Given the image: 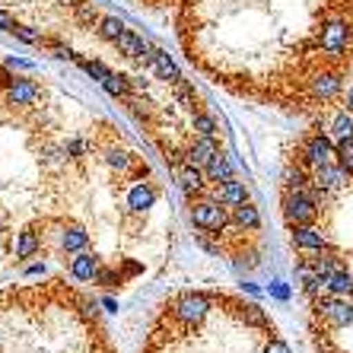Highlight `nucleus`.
Here are the masks:
<instances>
[{"mask_svg": "<svg viewBox=\"0 0 353 353\" xmlns=\"http://www.w3.org/2000/svg\"><path fill=\"white\" fill-rule=\"evenodd\" d=\"M274 331V328H268ZM261 341H252L255 334V325H248V337L245 334V321L236 309V325L232 328H220V325H210V315H207L201 325H181L179 319H172L169 312V321H163L143 353H264V337Z\"/></svg>", "mask_w": 353, "mask_h": 353, "instance_id": "nucleus-1", "label": "nucleus"}, {"mask_svg": "<svg viewBox=\"0 0 353 353\" xmlns=\"http://www.w3.org/2000/svg\"><path fill=\"white\" fill-rule=\"evenodd\" d=\"M283 216L290 226H312L319 216L315 191H287L283 194Z\"/></svg>", "mask_w": 353, "mask_h": 353, "instance_id": "nucleus-2", "label": "nucleus"}, {"mask_svg": "<svg viewBox=\"0 0 353 353\" xmlns=\"http://www.w3.org/2000/svg\"><path fill=\"white\" fill-rule=\"evenodd\" d=\"M210 312H214V299L204 293H181L172 303V319H179L181 325H201Z\"/></svg>", "mask_w": 353, "mask_h": 353, "instance_id": "nucleus-3", "label": "nucleus"}, {"mask_svg": "<svg viewBox=\"0 0 353 353\" xmlns=\"http://www.w3.org/2000/svg\"><path fill=\"white\" fill-rule=\"evenodd\" d=\"M315 309L331 328H347L353 321V303L347 296H334V293L321 296V299H315Z\"/></svg>", "mask_w": 353, "mask_h": 353, "instance_id": "nucleus-4", "label": "nucleus"}, {"mask_svg": "<svg viewBox=\"0 0 353 353\" xmlns=\"http://www.w3.org/2000/svg\"><path fill=\"white\" fill-rule=\"evenodd\" d=\"M0 353H112V350L102 341H96V337H83V341H74V344L61 347V350H48V347H10L0 337Z\"/></svg>", "mask_w": 353, "mask_h": 353, "instance_id": "nucleus-5", "label": "nucleus"}, {"mask_svg": "<svg viewBox=\"0 0 353 353\" xmlns=\"http://www.w3.org/2000/svg\"><path fill=\"white\" fill-rule=\"evenodd\" d=\"M347 45H350V26L341 17L328 19L325 29H321V51H325L328 58H341L347 51Z\"/></svg>", "mask_w": 353, "mask_h": 353, "instance_id": "nucleus-6", "label": "nucleus"}, {"mask_svg": "<svg viewBox=\"0 0 353 353\" xmlns=\"http://www.w3.org/2000/svg\"><path fill=\"white\" fill-rule=\"evenodd\" d=\"M303 163L319 169L325 163H337V147L331 143L325 134H312V137L303 143Z\"/></svg>", "mask_w": 353, "mask_h": 353, "instance_id": "nucleus-7", "label": "nucleus"}, {"mask_svg": "<svg viewBox=\"0 0 353 353\" xmlns=\"http://www.w3.org/2000/svg\"><path fill=\"white\" fill-rule=\"evenodd\" d=\"M191 220H194V226H201V230L220 232L223 226H226V210L220 207V201H201V204H194V210H191Z\"/></svg>", "mask_w": 353, "mask_h": 353, "instance_id": "nucleus-8", "label": "nucleus"}, {"mask_svg": "<svg viewBox=\"0 0 353 353\" xmlns=\"http://www.w3.org/2000/svg\"><path fill=\"white\" fill-rule=\"evenodd\" d=\"M350 181V175L341 169V163H325L315 169L312 175V188H319L321 194H328V191H341Z\"/></svg>", "mask_w": 353, "mask_h": 353, "instance_id": "nucleus-9", "label": "nucleus"}, {"mask_svg": "<svg viewBox=\"0 0 353 353\" xmlns=\"http://www.w3.org/2000/svg\"><path fill=\"white\" fill-rule=\"evenodd\" d=\"M293 242L296 248H305V252H325L328 248L325 232L315 230V226H293Z\"/></svg>", "mask_w": 353, "mask_h": 353, "instance_id": "nucleus-10", "label": "nucleus"}, {"mask_svg": "<svg viewBox=\"0 0 353 353\" xmlns=\"http://www.w3.org/2000/svg\"><path fill=\"white\" fill-rule=\"evenodd\" d=\"M309 83H312V96L321 99V102H328V99H334L341 92V74H319Z\"/></svg>", "mask_w": 353, "mask_h": 353, "instance_id": "nucleus-11", "label": "nucleus"}, {"mask_svg": "<svg viewBox=\"0 0 353 353\" xmlns=\"http://www.w3.org/2000/svg\"><path fill=\"white\" fill-rule=\"evenodd\" d=\"M216 153H220V150H216V143H214V137H201L194 143V147L188 150V163L191 165H197V169H201V165H210V159L216 157Z\"/></svg>", "mask_w": 353, "mask_h": 353, "instance_id": "nucleus-12", "label": "nucleus"}, {"mask_svg": "<svg viewBox=\"0 0 353 353\" xmlns=\"http://www.w3.org/2000/svg\"><path fill=\"white\" fill-rule=\"evenodd\" d=\"M325 290L334 296H350L353 293V271H347V268L331 271L328 277H325Z\"/></svg>", "mask_w": 353, "mask_h": 353, "instance_id": "nucleus-13", "label": "nucleus"}, {"mask_svg": "<svg viewBox=\"0 0 353 353\" xmlns=\"http://www.w3.org/2000/svg\"><path fill=\"white\" fill-rule=\"evenodd\" d=\"M150 64H153V70H157V77L159 80H169V83H175V80H181L179 77V67H175V61L165 54V51H150Z\"/></svg>", "mask_w": 353, "mask_h": 353, "instance_id": "nucleus-14", "label": "nucleus"}, {"mask_svg": "<svg viewBox=\"0 0 353 353\" xmlns=\"http://www.w3.org/2000/svg\"><path fill=\"white\" fill-rule=\"evenodd\" d=\"M35 96H39V86L32 80H13L7 86V99L13 105H29Z\"/></svg>", "mask_w": 353, "mask_h": 353, "instance_id": "nucleus-15", "label": "nucleus"}, {"mask_svg": "<svg viewBox=\"0 0 353 353\" xmlns=\"http://www.w3.org/2000/svg\"><path fill=\"white\" fill-rule=\"evenodd\" d=\"M70 274H74L77 280H92L99 274V261L90 252H77V258L70 261Z\"/></svg>", "mask_w": 353, "mask_h": 353, "instance_id": "nucleus-16", "label": "nucleus"}, {"mask_svg": "<svg viewBox=\"0 0 353 353\" xmlns=\"http://www.w3.org/2000/svg\"><path fill=\"white\" fill-rule=\"evenodd\" d=\"M216 197H220V204H232V207H239V204H245L248 201V191H245V185L242 181H223V188L216 191Z\"/></svg>", "mask_w": 353, "mask_h": 353, "instance_id": "nucleus-17", "label": "nucleus"}, {"mask_svg": "<svg viewBox=\"0 0 353 353\" xmlns=\"http://www.w3.org/2000/svg\"><path fill=\"white\" fill-rule=\"evenodd\" d=\"M118 48H121V54H128V58H143V54H147L143 39H137L131 29H124V32L118 35Z\"/></svg>", "mask_w": 353, "mask_h": 353, "instance_id": "nucleus-18", "label": "nucleus"}, {"mask_svg": "<svg viewBox=\"0 0 353 353\" xmlns=\"http://www.w3.org/2000/svg\"><path fill=\"white\" fill-rule=\"evenodd\" d=\"M175 179H179L181 191H188V194H194V191L204 188V181H201V172H197V165H185V169H175Z\"/></svg>", "mask_w": 353, "mask_h": 353, "instance_id": "nucleus-19", "label": "nucleus"}, {"mask_svg": "<svg viewBox=\"0 0 353 353\" xmlns=\"http://www.w3.org/2000/svg\"><path fill=\"white\" fill-rule=\"evenodd\" d=\"M232 220H236V226H242V230H258V226H261V214H258V210L248 204V201L236 207Z\"/></svg>", "mask_w": 353, "mask_h": 353, "instance_id": "nucleus-20", "label": "nucleus"}, {"mask_svg": "<svg viewBox=\"0 0 353 353\" xmlns=\"http://www.w3.org/2000/svg\"><path fill=\"white\" fill-rule=\"evenodd\" d=\"M207 179L210 181H230L232 179V163L216 153V157L210 159V165H207Z\"/></svg>", "mask_w": 353, "mask_h": 353, "instance_id": "nucleus-21", "label": "nucleus"}, {"mask_svg": "<svg viewBox=\"0 0 353 353\" xmlns=\"http://www.w3.org/2000/svg\"><path fill=\"white\" fill-rule=\"evenodd\" d=\"M153 201H157V191L150 188V185H137V188L131 191V197H128V204H131L134 210H147V207H153Z\"/></svg>", "mask_w": 353, "mask_h": 353, "instance_id": "nucleus-22", "label": "nucleus"}, {"mask_svg": "<svg viewBox=\"0 0 353 353\" xmlns=\"http://www.w3.org/2000/svg\"><path fill=\"white\" fill-rule=\"evenodd\" d=\"M331 134H334L337 140L353 137V118H350V108H344V112H337V115L331 118Z\"/></svg>", "mask_w": 353, "mask_h": 353, "instance_id": "nucleus-23", "label": "nucleus"}, {"mask_svg": "<svg viewBox=\"0 0 353 353\" xmlns=\"http://www.w3.org/2000/svg\"><path fill=\"white\" fill-rule=\"evenodd\" d=\"M86 239L90 236H86L80 226H70V230L61 236V245H64V252H83V248H86Z\"/></svg>", "mask_w": 353, "mask_h": 353, "instance_id": "nucleus-24", "label": "nucleus"}, {"mask_svg": "<svg viewBox=\"0 0 353 353\" xmlns=\"http://www.w3.org/2000/svg\"><path fill=\"white\" fill-rule=\"evenodd\" d=\"M337 163H341V169L353 179V137L337 140Z\"/></svg>", "mask_w": 353, "mask_h": 353, "instance_id": "nucleus-25", "label": "nucleus"}, {"mask_svg": "<svg viewBox=\"0 0 353 353\" xmlns=\"http://www.w3.org/2000/svg\"><path fill=\"white\" fill-rule=\"evenodd\" d=\"M39 236L35 232H19V239H17V258H29V255H35L39 252Z\"/></svg>", "mask_w": 353, "mask_h": 353, "instance_id": "nucleus-26", "label": "nucleus"}, {"mask_svg": "<svg viewBox=\"0 0 353 353\" xmlns=\"http://www.w3.org/2000/svg\"><path fill=\"white\" fill-rule=\"evenodd\" d=\"M121 32H124V26H121V19H115V17H105L102 23H99V35L108 39V41H118Z\"/></svg>", "mask_w": 353, "mask_h": 353, "instance_id": "nucleus-27", "label": "nucleus"}, {"mask_svg": "<svg viewBox=\"0 0 353 353\" xmlns=\"http://www.w3.org/2000/svg\"><path fill=\"white\" fill-rule=\"evenodd\" d=\"M102 86H105L112 96H128V80H124V77H118V74H108L105 80H102Z\"/></svg>", "mask_w": 353, "mask_h": 353, "instance_id": "nucleus-28", "label": "nucleus"}, {"mask_svg": "<svg viewBox=\"0 0 353 353\" xmlns=\"http://www.w3.org/2000/svg\"><path fill=\"white\" fill-rule=\"evenodd\" d=\"M194 131L201 134V137H214V131H216L214 118L210 115H194Z\"/></svg>", "mask_w": 353, "mask_h": 353, "instance_id": "nucleus-29", "label": "nucleus"}, {"mask_svg": "<svg viewBox=\"0 0 353 353\" xmlns=\"http://www.w3.org/2000/svg\"><path fill=\"white\" fill-rule=\"evenodd\" d=\"M80 64H83V70L90 77H96V80H105V77L112 74V70H108L105 64H99V61H80Z\"/></svg>", "mask_w": 353, "mask_h": 353, "instance_id": "nucleus-30", "label": "nucleus"}, {"mask_svg": "<svg viewBox=\"0 0 353 353\" xmlns=\"http://www.w3.org/2000/svg\"><path fill=\"white\" fill-rule=\"evenodd\" d=\"M74 7H77V19H80V23H92V19H96V7H92V3H86V0H77Z\"/></svg>", "mask_w": 353, "mask_h": 353, "instance_id": "nucleus-31", "label": "nucleus"}, {"mask_svg": "<svg viewBox=\"0 0 353 353\" xmlns=\"http://www.w3.org/2000/svg\"><path fill=\"white\" fill-rule=\"evenodd\" d=\"M13 35H17V39H23V41H29V45H35V41L41 39L39 32H32V29H26V26H17V29H13Z\"/></svg>", "mask_w": 353, "mask_h": 353, "instance_id": "nucleus-32", "label": "nucleus"}, {"mask_svg": "<svg viewBox=\"0 0 353 353\" xmlns=\"http://www.w3.org/2000/svg\"><path fill=\"white\" fill-rule=\"evenodd\" d=\"M108 165H112V169H118V172H124V169H128V157H121V153H112V157H108Z\"/></svg>", "mask_w": 353, "mask_h": 353, "instance_id": "nucleus-33", "label": "nucleus"}, {"mask_svg": "<svg viewBox=\"0 0 353 353\" xmlns=\"http://www.w3.org/2000/svg\"><path fill=\"white\" fill-rule=\"evenodd\" d=\"M271 293L277 296V299H290V290H287V283H283V280H274V283H271Z\"/></svg>", "mask_w": 353, "mask_h": 353, "instance_id": "nucleus-34", "label": "nucleus"}, {"mask_svg": "<svg viewBox=\"0 0 353 353\" xmlns=\"http://www.w3.org/2000/svg\"><path fill=\"white\" fill-rule=\"evenodd\" d=\"M175 90H179V99L181 102H191V86L185 80H175Z\"/></svg>", "mask_w": 353, "mask_h": 353, "instance_id": "nucleus-35", "label": "nucleus"}, {"mask_svg": "<svg viewBox=\"0 0 353 353\" xmlns=\"http://www.w3.org/2000/svg\"><path fill=\"white\" fill-rule=\"evenodd\" d=\"M0 29H3V32H13V29H17L13 17H10V13H3V10H0Z\"/></svg>", "mask_w": 353, "mask_h": 353, "instance_id": "nucleus-36", "label": "nucleus"}, {"mask_svg": "<svg viewBox=\"0 0 353 353\" xmlns=\"http://www.w3.org/2000/svg\"><path fill=\"white\" fill-rule=\"evenodd\" d=\"M83 150H86L83 140H70V143H67V153H83Z\"/></svg>", "mask_w": 353, "mask_h": 353, "instance_id": "nucleus-37", "label": "nucleus"}, {"mask_svg": "<svg viewBox=\"0 0 353 353\" xmlns=\"http://www.w3.org/2000/svg\"><path fill=\"white\" fill-rule=\"evenodd\" d=\"M99 277H102V283H105V287H112V283H115V274H108V271H102Z\"/></svg>", "mask_w": 353, "mask_h": 353, "instance_id": "nucleus-38", "label": "nucleus"}, {"mask_svg": "<svg viewBox=\"0 0 353 353\" xmlns=\"http://www.w3.org/2000/svg\"><path fill=\"white\" fill-rule=\"evenodd\" d=\"M54 58H61V61H64V58H70V51H67V48H61V45H54Z\"/></svg>", "mask_w": 353, "mask_h": 353, "instance_id": "nucleus-39", "label": "nucleus"}, {"mask_svg": "<svg viewBox=\"0 0 353 353\" xmlns=\"http://www.w3.org/2000/svg\"><path fill=\"white\" fill-rule=\"evenodd\" d=\"M0 83H3V86H10V83H13V77H10L7 70H0Z\"/></svg>", "mask_w": 353, "mask_h": 353, "instance_id": "nucleus-40", "label": "nucleus"}, {"mask_svg": "<svg viewBox=\"0 0 353 353\" xmlns=\"http://www.w3.org/2000/svg\"><path fill=\"white\" fill-rule=\"evenodd\" d=\"M347 108H350V112H353V86H350V90H347Z\"/></svg>", "mask_w": 353, "mask_h": 353, "instance_id": "nucleus-41", "label": "nucleus"}, {"mask_svg": "<svg viewBox=\"0 0 353 353\" xmlns=\"http://www.w3.org/2000/svg\"><path fill=\"white\" fill-rule=\"evenodd\" d=\"M0 230H3V216H0Z\"/></svg>", "mask_w": 353, "mask_h": 353, "instance_id": "nucleus-42", "label": "nucleus"}]
</instances>
